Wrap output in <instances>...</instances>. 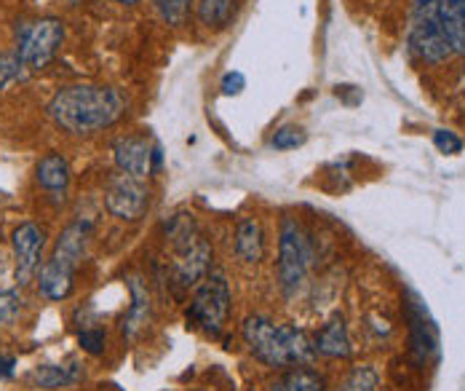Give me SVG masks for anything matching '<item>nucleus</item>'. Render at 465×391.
I'll return each instance as SVG.
<instances>
[{"instance_id": "obj_18", "label": "nucleus", "mask_w": 465, "mask_h": 391, "mask_svg": "<svg viewBox=\"0 0 465 391\" xmlns=\"http://www.w3.org/2000/svg\"><path fill=\"white\" fill-rule=\"evenodd\" d=\"M33 384L41 389H62V386H73L84 378V367L78 362H67V365H41L33 370Z\"/></svg>"}, {"instance_id": "obj_16", "label": "nucleus", "mask_w": 465, "mask_h": 391, "mask_svg": "<svg viewBox=\"0 0 465 391\" xmlns=\"http://www.w3.org/2000/svg\"><path fill=\"white\" fill-rule=\"evenodd\" d=\"M235 255L243 263H260L265 255V231L262 223L254 217H241L235 226Z\"/></svg>"}, {"instance_id": "obj_12", "label": "nucleus", "mask_w": 465, "mask_h": 391, "mask_svg": "<svg viewBox=\"0 0 465 391\" xmlns=\"http://www.w3.org/2000/svg\"><path fill=\"white\" fill-rule=\"evenodd\" d=\"M35 177H38V185H41L51 198H56V201L62 198V201H64V194H67V188H70L73 175H70V164H67V158H64L62 153H56V150L46 153V155L38 161V166H35Z\"/></svg>"}, {"instance_id": "obj_19", "label": "nucleus", "mask_w": 465, "mask_h": 391, "mask_svg": "<svg viewBox=\"0 0 465 391\" xmlns=\"http://www.w3.org/2000/svg\"><path fill=\"white\" fill-rule=\"evenodd\" d=\"M271 391H329V386L319 370L300 365V367H289L283 376H279L271 384Z\"/></svg>"}, {"instance_id": "obj_25", "label": "nucleus", "mask_w": 465, "mask_h": 391, "mask_svg": "<svg viewBox=\"0 0 465 391\" xmlns=\"http://www.w3.org/2000/svg\"><path fill=\"white\" fill-rule=\"evenodd\" d=\"M433 145L444 155H458V153H463L465 143L463 137L458 132H452V129H436L433 132Z\"/></svg>"}, {"instance_id": "obj_14", "label": "nucleus", "mask_w": 465, "mask_h": 391, "mask_svg": "<svg viewBox=\"0 0 465 391\" xmlns=\"http://www.w3.org/2000/svg\"><path fill=\"white\" fill-rule=\"evenodd\" d=\"M316 354L329 356V359H348L353 354V343L348 325L340 314H334L324 327L316 333Z\"/></svg>"}, {"instance_id": "obj_21", "label": "nucleus", "mask_w": 465, "mask_h": 391, "mask_svg": "<svg viewBox=\"0 0 465 391\" xmlns=\"http://www.w3.org/2000/svg\"><path fill=\"white\" fill-rule=\"evenodd\" d=\"M195 236H198V228H195L193 215L177 212V215H172V217L166 220V239H172V246H174L177 252L185 249Z\"/></svg>"}, {"instance_id": "obj_8", "label": "nucleus", "mask_w": 465, "mask_h": 391, "mask_svg": "<svg viewBox=\"0 0 465 391\" xmlns=\"http://www.w3.org/2000/svg\"><path fill=\"white\" fill-rule=\"evenodd\" d=\"M11 246H14V255H16V279L25 285L41 268V255H44V246H46V231L38 223H22L11 236Z\"/></svg>"}, {"instance_id": "obj_17", "label": "nucleus", "mask_w": 465, "mask_h": 391, "mask_svg": "<svg viewBox=\"0 0 465 391\" xmlns=\"http://www.w3.org/2000/svg\"><path fill=\"white\" fill-rule=\"evenodd\" d=\"M439 25L455 51V56H465V0H441L439 3Z\"/></svg>"}, {"instance_id": "obj_27", "label": "nucleus", "mask_w": 465, "mask_h": 391, "mask_svg": "<svg viewBox=\"0 0 465 391\" xmlns=\"http://www.w3.org/2000/svg\"><path fill=\"white\" fill-rule=\"evenodd\" d=\"M22 311V295L16 290H0V325H11Z\"/></svg>"}, {"instance_id": "obj_15", "label": "nucleus", "mask_w": 465, "mask_h": 391, "mask_svg": "<svg viewBox=\"0 0 465 391\" xmlns=\"http://www.w3.org/2000/svg\"><path fill=\"white\" fill-rule=\"evenodd\" d=\"M129 295H132V303H129V311L124 314V322H121V333L124 338H134L140 330H144V325L150 322V290L147 285L142 282L140 276H129Z\"/></svg>"}, {"instance_id": "obj_2", "label": "nucleus", "mask_w": 465, "mask_h": 391, "mask_svg": "<svg viewBox=\"0 0 465 391\" xmlns=\"http://www.w3.org/2000/svg\"><path fill=\"white\" fill-rule=\"evenodd\" d=\"M241 338L257 362L276 370L308 365L316 356V338L308 330L286 322H273L265 314L246 316L241 325Z\"/></svg>"}, {"instance_id": "obj_4", "label": "nucleus", "mask_w": 465, "mask_h": 391, "mask_svg": "<svg viewBox=\"0 0 465 391\" xmlns=\"http://www.w3.org/2000/svg\"><path fill=\"white\" fill-rule=\"evenodd\" d=\"M311 263H313L311 234L297 217L283 215L279 226V263H276L281 293L286 297H294L300 293L308 279Z\"/></svg>"}, {"instance_id": "obj_10", "label": "nucleus", "mask_w": 465, "mask_h": 391, "mask_svg": "<svg viewBox=\"0 0 465 391\" xmlns=\"http://www.w3.org/2000/svg\"><path fill=\"white\" fill-rule=\"evenodd\" d=\"M155 147L158 145H153L150 137H144V135H126L113 143V161H115L118 172L144 180L147 175H153Z\"/></svg>"}, {"instance_id": "obj_9", "label": "nucleus", "mask_w": 465, "mask_h": 391, "mask_svg": "<svg viewBox=\"0 0 465 391\" xmlns=\"http://www.w3.org/2000/svg\"><path fill=\"white\" fill-rule=\"evenodd\" d=\"M212 260H214V252L212 245L198 234L185 249L177 252V260L172 266V274H174V282L180 287H198L209 274H212Z\"/></svg>"}, {"instance_id": "obj_22", "label": "nucleus", "mask_w": 465, "mask_h": 391, "mask_svg": "<svg viewBox=\"0 0 465 391\" xmlns=\"http://www.w3.org/2000/svg\"><path fill=\"white\" fill-rule=\"evenodd\" d=\"M377 386H380V376L372 365H356L337 391H377Z\"/></svg>"}, {"instance_id": "obj_13", "label": "nucleus", "mask_w": 465, "mask_h": 391, "mask_svg": "<svg viewBox=\"0 0 465 391\" xmlns=\"http://www.w3.org/2000/svg\"><path fill=\"white\" fill-rule=\"evenodd\" d=\"M241 0H195V22L209 33H225L238 19Z\"/></svg>"}, {"instance_id": "obj_31", "label": "nucleus", "mask_w": 465, "mask_h": 391, "mask_svg": "<svg viewBox=\"0 0 465 391\" xmlns=\"http://www.w3.org/2000/svg\"><path fill=\"white\" fill-rule=\"evenodd\" d=\"M113 3H121V5H137L142 0H113Z\"/></svg>"}, {"instance_id": "obj_7", "label": "nucleus", "mask_w": 465, "mask_h": 391, "mask_svg": "<svg viewBox=\"0 0 465 391\" xmlns=\"http://www.w3.org/2000/svg\"><path fill=\"white\" fill-rule=\"evenodd\" d=\"M104 206L113 217L126 220V223H137L150 206V191L142 180L121 172L115 177H110V183H107Z\"/></svg>"}, {"instance_id": "obj_11", "label": "nucleus", "mask_w": 465, "mask_h": 391, "mask_svg": "<svg viewBox=\"0 0 465 391\" xmlns=\"http://www.w3.org/2000/svg\"><path fill=\"white\" fill-rule=\"evenodd\" d=\"M75 263L64 260V257H51L44 263L41 276H38V290L48 300H64L75 287Z\"/></svg>"}, {"instance_id": "obj_26", "label": "nucleus", "mask_w": 465, "mask_h": 391, "mask_svg": "<svg viewBox=\"0 0 465 391\" xmlns=\"http://www.w3.org/2000/svg\"><path fill=\"white\" fill-rule=\"evenodd\" d=\"M19 73H22V62H19L16 51H0V92H3L11 81H16Z\"/></svg>"}, {"instance_id": "obj_3", "label": "nucleus", "mask_w": 465, "mask_h": 391, "mask_svg": "<svg viewBox=\"0 0 465 391\" xmlns=\"http://www.w3.org/2000/svg\"><path fill=\"white\" fill-rule=\"evenodd\" d=\"M441 0H412L410 27H407V54L420 65H444L455 56L441 25H439Z\"/></svg>"}, {"instance_id": "obj_20", "label": "nucleus", "mask_w": 465, "mask_h": 391, "mask_svg": "<svg viewBox=\"0 0 465 391\" xmlns=\"http://www.w3.org/2000/svg\"><path fill=\"white\" fill-rule=\"evenodd\" d=\"M89 236H92V226L89 223H70L64 231H62V236H59V242H56V257H64V260H70V263H81L84 260V252H86V245H89Z\"/></svg>"}, {"instance_id": "obj_28", "label": "nucleus", "mask_w": 465, "mask_h": 391, "mask_svg": "<svg viewBox=\"0 0 465 391\" xmlns=\"http://www.w3.org/2000/svg\"><path fill=\"white\" fill-rule=\"evenodd\" d=\"M104 341H107V336H104V330H99V327H89V330H84V333L78 336L81 348H84L86 354H92V356H99V354L104 351Z\"/></svg>"}, {"instance_id": "obj_1", "label": "nucleus", "mask_w": 465, "mask_h": 391, "mask_svg": "<svg viewBox=\"0 0 465 391\" xmlns=\"http://www.w3.org/2000/svg\"><path fill=\"white\" fill-rule=\"evenodd\" d=\"M129 107V99L124 97L115 86L104 84H73L59 89L46 113L48 118L73 137H89L102 129H110L124 118Z\"/></svg>"}, {"instance_id": "obj_30", "label": "nucleus", "mask_w": 465, "mask_h": 391, "mask_svg": "<svg viewBox=\"0 0 465 391\" xmlns=\"http://www.w3.org/2000/svg\"><path fill=\"white\" fill-rule=\"evenodd\" d=\"M14 367H16V359L14 356H0V378L14 376Z\"/></svg>"}, {"instance_id": "obj_6", "label": "nucleus", "mask_w": 465, "mask_h": 391, "mask_svg": "<svg viewBox=\"0 0 465 391\" xmlns=\"http://www.w3.org/2000/svg\"><path fill=\"white\" fill-rule=\"evenodd\" d=\"M64 44V25L56 16H44L22 30L16 56L27 70H44Z\"/></svg>"}, {"instance_id": "obj_29", "label": "nucleus", "mask_w": 465, "mask_h": 391, "mask_svg": "<svg viewBox=\"0 0 465 391\" xmlns=\"http://www.w3.org/2000/svg\"><path fill=\"white\" fill-rule=\"evenodd\" d=\"M220 89H223V95H225V97H238V95L246 89V75H243V73H238V70L225 73V75H223V81H220Z\"/></svg>"}, {"instance_id": "obj_23", "label": "nucleus", "mask_w": 465, "mask_h": 391, "mask_svg": "<svg viewBox=\"0 0 465 391\" xmlns=\"http://www.w3.org/2000/svg\"><path fill=\"white\" fill-rule=\"evenodd\" d=\"M193 3H195V0H153L158 16H161L169 27H183V25H185Z\"/></svg>"}, {"instance_id": "obj_24", "label": "nucleus", "mask_w": 465, "mask_h": 391, "mask_svg": "<svg viewBox=\"0 0 465 391\" xmlns=\"http://www.w3.org/2000/svg\"><path fill=\"white\" fill-rule=\"evenodd\" d=\"M308 143V132L297 124H286V126H279L271 137V147L276 150H297Z\"/></svg>"}, {"instance_id": "obj_32", "label": "nucleus", "mask_w": 465, "mask_h": 391, "mask_svg": "<svg viewBox=\"0 0 465 391\" xmlns=\"http://www.w3.org/2000/svg\"><path fill=\"white\" fill-rule=\"evenodd\" d=\"M67 3H70V5H78V3H81V0H67Z\"/></svg>"}, {"instance_id": "obj_5", "label": "nucleus", "mask_w": 465, "mask_h": 391, "mask_svg": "<svg viewBox=\"0 0 465 391\" xmlns=\"http://www.w3.org/2000/svg\"><path fill=\"white\" fill-rule=\"evenodd\" d=\"M231 285L225 279L223 271H212L193 293V300L187 306L185 316L187 322L198 330H203L206 336L217 338L231 316Z\"/></svg>"}]
</instances>
